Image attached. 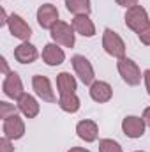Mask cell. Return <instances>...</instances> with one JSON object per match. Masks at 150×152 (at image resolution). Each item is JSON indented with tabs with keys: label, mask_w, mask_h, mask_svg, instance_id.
Returning a JSON list of instances; mask_svg holds the SVG:
<instances>
[{
	"label": "cell",
	"mask_w": 150,
	"mask_h": 152,
	"mask_svg": "<svg viewBox=\"0 0 150 152\" xmlns=\"http://www.w3.org/2000/svg\"><path fill=\"white\" fill-rule=\"evenodd\" d=\"M76 134H78L83 142L90 143V142H95V140H97L99 127H97V124H95L94 120L85 118V120H79V122L76 124Z\"/></svg>",
	"instance_id": "13"
},
{
	"label": "cell",
	"mask_w": 150,
	"mask_h": 152,
	"mask_svg": "<svg viewBox=\"0 0 150 152\" xmlns=\"http://www.w3.org/2000/svg\"><path fill=\"white\" fill-rule=\"evenodd\" d=\"M0 64H2V73H4V75H9L11 71H9V66H7L5 57H2V58H0Z\"/></svg>",
	"instance_id": "27"
},
{
	"label": "cell",
	"mask_w": 150,
	"mask_h": 152,
	"mask_svg": "<svg viewBox=\"0 0 150 152\" xmlns=\"http://www.w3.org/2000/svg\"><path fill=\"white\" fill-rule=\"evenodd\" d=\"M67 152H90V151H87V149H81V147H73V149H69Z\"/></svg>",
	"instance_id": "29"
},
{
	"label": "cell",
	"mask_w": 150,
	"mask_h": 152,
	"mask_svg": "<svg viewBox=\"0 0 150 152\" xmlns=\"http://www.w3.org/2000/svg\"><path fill=\"white\" fill-rule=\"evenodd\" d=\"M32 87L36 90L39 97L46 103H57V96L53 94V88H51V83L46 76H41V75H36L32 78Z\"/></svg>",
	"instance_id": "10"
},
{
	"label": "cell",
	"mask_w": 150,
	"mask_h": 152,
	"mask_svg": "<svg viewBox=\"0 0 150 152\" xmlns=\"http://www.w3.org/2000/svg\"><path fill=\"white\" fill-rule=\"evenodd\" d=\"M58 106H60L64 112H67V113H76L81 104H79V97H78L76 94H66V96H60Z\"/></svg>",
	"instance_id": "20"
},
{
	"label": "cell",
	"mask_w": 150,
	"mask_h": 152,
	"mask_svg": "<svg viewBox=\"0 0 150 152\" xmlns=\"http://www.w3.org/2000/svg\"><path fill=\"white\" fill-rule=\"evenodd\" d=\"M99 152H122V147L111 138H103L99 142Z\"/></svg>",
	"instance_id": "21"
},
{
	"label": "cell",
	"mask_w": 150,
	"mask_h": 152,
	"mask_svg": "<svg viewBox=\"0 0 150 152\" xmlns=\"http://www.w3.org/2000/svg\"><path fill=\"white\" fill-rule=\"evenodd\" d=\"M73 62V67H74V73L79 76V80L85 83V85H92L95 81V73H94V67L90 64V60L83 55H74L71 58Z\"/></svg>",
	"instance_id": "5"
},
{
	"label": "cell",
	"mask_w": 150,
	"mask_h": 152,
	"mask_svg": "<svg viewBox=\"0 0 150 152\" xmlns=\"http://www.w3.org/2000/svg\"><path fill=\"white\" fill-rule=\"evenodd\" d=\"M37 57H39L37 48L28 41H23L20 46L14 48V58L20 64H32V62L37 60Z\"/></svg>",
	"instance_id": "12"
},
{
	"label": "cell",
	"mask_w": 150,
	"mask_h": 152,
	"mask_svg": "<svg viewBox=\"0 0 150 152\" xmlns=\"http://www.w3.org/2000/svg\"><path fill=\"white\" fill-rule=\"evenodd\" d=\"M73 28L83 37H94L95 36V27L90 20L88 14H79L73 18Z\"/></svg>",
	"instance_id": "16"
},
{
	"label": "cell",
	"mask_w": 150,
	"mask_h": 152,
	"mask_svg": "<svg viewBox=\"0 0 150 152\" xmlns=\"http://www.w3.org/2000/svg\"><path fill=\"white\" fill-rule=\"evenodd\" d=\"M103 48L108 55H111L115 58L125 57V42L111 28H104L103 32Z\"/></svg>",
	"instance_id": "3"
},
{
	"label": "cell",
	"mask_w": 150,
	"mask_h": 152,
	"mask_svg": "<svg viewBox=\"0 0 150 152\" xmlns=\"http://www.w3.org/2000/svg\"><path fill=\"white\" fill-rule=\"evenodd\" d=\"M125 25H127L133 32L140 34L145 27L150 25L149 12H147L141 5H134V7L127 9V12H125Z\"/></svg>",
	"instance_id": "4"
},
{
	"label": "cell",
	"mask_w": 150,
	"mask_h": 152,
	"mask_svg": "<svg viewBox=\"0 0 150 152\" xmlns=\"http://www.w3.org/2000/svg\"><path fill=\"white\" fill-rule=\"evenodd\" d=\"M11 142H12V140L2 136V138H0V152H14V147H12Z\"/></svg>",
	"instance_id": "23"
},
{
	"label": "cell",
	"mask_w": 150,
	"mask_h": 152,
	"mask_svg": "<svg viewBox=\"0 0 150 152\" xmlns=\"http://www.w3.org/2000/svg\"><path fill=\"white\" fill-rule=\"evenodd\" d=\"M2 131H4V136L9 140H20L25 134V122L18 113H14L4 120Z\"/></svg>",
	"instance_id": "6"
},
{
	"label": "cell",
	"mask_w": 150,
	"mask_h": 152,
	"mask_svg": "<svg viewBox=\"0 0 150 152\" xmlns=\"http://www.w3.org/2000/svg\"><path fill=\"white\" fill-rule=\"evenodd\" d=\"M134 152H143V151H134Z\"/></svg>",
	"instance_id": "30"
},
{
	"label": "cell",
	"mask_w": 150,
	"mask_h": 152,
	"mask_svg": "<svg viewBox=\"0 0 150 152\" xmlns=\"http://www.w3.org/2000/svg\"><path fill=\"white\" fill-rule=\"evenodd\" d=\"M117 69H118L122 80H124L127 85H131V87L140 85V81H141V69L138 67V64H136L134 60H131V58H127V57H122V58H118V62H117Z\"/></svg>",
	"instance_id": "1"
},
{
	"label": "cell",
	"mask_w": 150,
	"mask_h": 152,
	"mask_svg": "<svg viewBox=\"0 0 150 152\" xmlns=\"http://www.w3.org/2000/svg\"><path fill=\"white\" fill-rule=\"evenodd\" d=\"M113 96V88L108 81H94L90 85V97L95 103H108Z\"/></svg>",
	"instance_id": "14"
},
{
	"label": "cell",
	"mask_w": 150,
	"mask_h": 152,
	"mask_svg": "<svg viewBox=\"0 0 150 152\" xmlns=\"http://www.w3.org/2000/svg\"><path fill=\"white\" fill-rule=\"evenodd\" d=\"M143 80H145V87H147V92H149V96H150V69H147L143 73Z\"/></svg>",
	"instance_id": "26"
},
{
	"label": "cell",
	"mask_w": 150,
	"mask_h": 152,
	"mask_svg": "<svg viewBox=\"0 0 150 152\" xmlns=\"http://www.w3.org/2000/svg\"><path fill=\"white\" fill-rule=\"evenodd\" d=\"M141 118L145 120V124L150 127V106L149 108H145V112H143V115H141Z\"/></svg>",
	"instance_id": "28"
},
{
	"label": "cell",
	"mask_w": 150,
	"mask_h": 152,
	"mask_svg": "<svg viewBox=\"0 0 150 152\" xmlns=\"http://www.w3.org/2000/svg\"><path fill=\"white\" fill-rule=\"evenodd\" d=\"M145 127H147L145 120L141 117H136V115H129V117H125L122 120V131H124V134L127 138H133V140L141 138L145 134Z\"/></svg>",
	"instance_id": "7"
},
{
	"label": "cell",
	"mask_w": 150,
	"mask_h": 152,
	"mask_svg": "<svg viewBox=\"0 0 150 152\" xmlns=\"http://www.w3.org/2000/svg\"><path fill=\"white\" fill-rule=\"evenodd\" d=\"M118 5H122V7H125V9H131V7H134V5H138V0H115Z\"/></svg>",
	"instance_id": "25"
},
{
	"label": "cell",
	"mask_w": 150,
	"mask_h": 152,
	"mask_svg": "<svg viewBox=\"0 0 150 152\" xmlns=\"http://www.w3.org/2000/svg\"><path fill=\"white\" fill-rule=\"evenodd\" d=\"M7 27H9L11 34L20 41H28L32 36V28L28 27V23L20 14H11L7 20Z\"/></svg>",
	"instance_id": "9"
},
{
	"label": "cell",
	"mask_w": 150,
	"mask_h": 152,
	"mask_svg": "<svg viewBox=\"0 0 150 152\" xmlns=\"http://www.w3.org/2000/svg\"><path fill=\"white\" fill-rule=\"evenodd\" d=\"M2 90L4 94L9 97V99H20L25 92H23V83H21V78L18 73L11 71L9 75H5L4 78V83H2Z\"/></svg>",
	"instance_id": "8"
},
{
	"label": "cell",
	"mask_w": 150,
	"mask_h": 152,
	"mask_svg": "<svg viewBox=\"0 0 150 152\" xmlns=\"http://www.w3.org/2000/svg\"><path fill=\"white\" fill-rule=\"evenodd\" d=\"M18 110L25 115L27 118H36L39 115V103L36 101L34 96L23 94V96L18 99Z\"/></svg>",
	"instance_id": "17"
},
{
	"label": "cell",
	"mask_w": 150,
	"mask_h": 152,
	"mask_svg": "<svg viewBox=\"0 0 150 152\" xmlns=\"http://www.w3.org/2000/svg\"><path fill=\"white\" fill-rule=\"evenodd\" d=\"M76 83L74 76H71V73H60L57 75V88H58V94L60 96H66V94H76Z\"/></svg>",
	"instance_id": "18"
},
{
	"label": "cell",
	"mask_w": 150,
	"mask_h": 152,
	"mask_svg": "<svg viewBox=\"0 0 150 152\" xmlns=\"http://www.w3.org/2000/svg\"><path fill=\"white\" fill-rule=\"evenodd\" d=\"M42 60L48 66H60L66 60V53H64V50L57 42H50L42 50Z\"/></svg>",
	"instance_id": "15"
},
{
	"label": "cell",
	"mask_w": 150,
	"mask_h": 152,
	"mask_svg": "<svg viewBox=\"0 0 150 152\" xmlns=\"http://www.w3.org/2000/svg\"><path fill=\"white\" fill-rule=\"evenodd\" d=\"M138 37H140V41H141L145 46H150V25L149 27H145V28L138 34Z\"/></svg>",
	"instance_id": "24"
},
{
	"label": "cell",
	"mask_w": 150,
	"mask_h": 152,
	"mask_svg": "<svg viewBox=\"0 0 150 152\" xmlns=\"http://www.w3.org/2000/svg\"><path fill=\"white\" fill-rule=\"evenodd\" d=\"M64 2H66L67 11L73 12L74 16H79V14H90V11H92L90 0H64Z\"/></svg>",
	"instance_id": "19"
},
{
	"label": "cell",
	"mask_w": 150,
	"mask_h": 152,
	"mask_svg": "<svg viewBox=\"0 0 150 152\" xmlns=\"http://www.w3.org/2000/svg\"><path fill=\"white\" fill-rule=\"evenodd\" d=\"M58 21V9L51 4H42L37 9V23L42 28H51Z\"/></svg>",
	"instance_id": "11"
},
{
	"label": "cell",
	"mask_w": 150,
	"mask_h": 152,
	"mask_svg": "<svg viewBox=\"0 0 150 152\" xmlns=\"http://www.w3.org/2000/svg\"><path fill=\"white\" fill-rule=\"evenodd\" d=\"M14 113H16L14 104L5 103V101H0V118H2V120H5L7 117H11V115H14Z\"/></svg>",
	"instance_id": "22"
},
{
	"label": "cell",
	"mask_w": 150,
	"mask_h": 152,
	"mask_svg": "<svg viewBox=\"0 0 150 152\" xmlns=\"http://www.w3.org/2000/svg\"><path fill=\"white\" fill-rule=\"evenodd\" d=\"M74 28H73V25H69V23H66V21H57L51 28H50V36L51 39L57 42V44H62V46H66V48H73L76 42L74 39Z\"/></svg>",
	"instance_id": "2"
}]
</instances>
